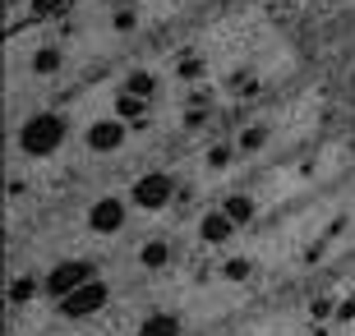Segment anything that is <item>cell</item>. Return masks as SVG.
<instances>
[{
  "mask_svg": "<svg viewBox=\"0 0 355 336\" xmlns=\"http://www.w3.org/2000/svg\"><path fill=\"white\" fill-rule=\"evenodd\" d=\"M208 161H212V166H226V161H231V152H226V148H212Z\"/></svg>",
  "mask_w": 355,
  "mask_h": 336,
  "instance_id": "obj_18",
  "label": "cell"
},
{
  "mask_svg": "<svg viewBox=\"0 0 355 336\" xmlns=\"http://www.w3.org/2000/svg\"><path fill=\"white\" fill-rule=\"evenodd\" d=\"M10 299H19V304H24V299H33V281H14V290H10Z\"/></svg>",
  "mask_w": 355,
  "mask_h": 336,
  "instance_id": "obj_15",
  "label": "cell"
},
{
  "mask_svg": "<svg viewBox=\"0 0 355 336\" xmlns=\"http://www.w3.org/2000/svg\"><path fill=\"white\" fill-rule=\"evenodd\" d=\"M106 304V285H97V281H83L74 295H65L60 299V309L69 313V318H83V313H92V309H102Z\"/></svg>",
  "mask_w": 355,
  "mask_h": 336,
  "instance_id": "obj_2",
  "label": "cell"
},
{
  "mask_svg": "<svg viewBox=\"0 0 355 336\" xmlns=\"http://www.w3.org/2000/svg\"><path fill=\"white\" fill-rule=\"evenodd\" d=\"M144 263L148 267H162L166 263V245H144Z\"/></svg>",
  "mask_w": 355,
  "mask_h": 336,
  "instance_id": "obj_12",
  "label": "cell"
},
{
  "mask_svg": "<svg viewBox=\"0 0 355 336\" xmlns=\"http://www.w3.org/2000/svg\"><path fill=\"white\" fill-rule=\"evenodd\" d=\"M245 272H250V263H240V258H236V263H226V276H236V281L245 276Z\"/></svg>",
  "mask_w": 355,
  "mask_h": 336,
  "instance_id": "obj_17",
  "label": "cell"
},
{
  "mask_svg": "<svg viewBox=\"0 0 355 336\" xmlns=\"http://www.w3.org/2000/svg\"><path fill=\"white\" fill-rule=\"evenodd\" d=\"M46 14H60V0H33V19H46Z\"/></svg>",
  "mask_w": 355,
  "mask_h": 336,
  "instance_id": "obj_14",
  "label": "cell"
},
{
  "mask_svg": "<svg viewBox=\"0 0 355 336\" xmlns=\"http://www.w3.org/2000/svg\"><path fill=\"white\" fill-rule=\"evenodd\" d=\"M263 139H268L263 130H245V139H240V143H245V148H263Z\"/></svg>",
  "mask_w": 355,
  "mask_h": 336,
  "instance_id": "obj_16",
  "label": "cell"
},
{
  "mask_svg": "<svg viewBox=\"0 0 355 336\" xmlns=\"http://www.w3.org/2000/svg\"><path fill=\"white\" fill-rule=\"evenodd\" d=\"M226 235H231V217H226V212L203 217V240H208V245H217V240H226Z\"/></svg>",
  "mask_w": 355,
  "mask_h": 336,
  "instance_id": "obj_7",
  "label": "cell"
},
{
  "mask_svg": "<svg viewBox=\"0 0 355 336\" xmlns=\"http://www.w3.org/2000/svg\"><path fill=\"white\" fill-rule=\"evenodd\" d=\"M139 336H180V323L166 318V313H157V318H148V323L139 327Z\"/></svg>",
  "mask_w": 355,
  "mask_h": 336,
  "instance_id": "obj_8",
  "label": "cell"
},
{
  "mask_svg": "<svg viewBox=\"0 0 355 336\" xmlns=\"http://www.w3.org/2000/svg\"><path fill=\"white\" fill-rule=\"evenodd\" d=\"M60 139H65V125H60V116H33L24 125V148L33 157H46L60 148Z\"/></svg>",
  "mask_w": 355,
  "mask_h": 336,
  "instance_id": "obj_1",
  "label": "cell"
},
{
  "mask_svg": "<svg viewBox=\"0 0 355 336\" xmlns=\"http://www.w3.org/2000/svg\"><path fill=\"white\" fill-rule=\"evenodd\" d=\"M120 139H125V130H120L116 120H102V125H92V130H88V143L97 148V152H116Z\"/></svg>",
  "mask_w": 355,
  "mask_h": 336,
  "instance_id": "obj_5",
  "label": "cell"
},
{
  "mask_svg": "<svg viewBox=\"0 0 355 336\" xmlns=\"http://www.w3.org/2000/svg\"><path fill=\"white\" fill-rule=\"evenodd\" d=\"M134 198H139V207H162L171 198V180L166 175H144V180L134 184Z\"/></svg>",
  "mask_w": 355,
  "mask_h": 336,
  "instance_id": "obj_4",
  "label": "cell"
},
{
  "mask_svg": "<svg viewBox=\"0 0 355 336\" xmlns=\"http://www.w3.org/2000/svg\"><path fill=\"white\" fill-rule=\"evenodd\" d=\"M55 65H60V55H55V51H37V60H33V69H42V74H51Z\"/></svg>",
  "mask_w": 355,
  "mask_h": 336,
  "instance_id": "obj_13",
  "label": "cell"
},
{
  "mask_svg": "<svg viewBox=\"0 0 355 336\" xmlns=\"http://www.w3.org/2000/svg\"><path fill=\"white\" fill-rule=\"evenodd\" d=\"M120 221H125V207L116 198H102L92 207V231H120Z\"/></svg>",
  "mask_w": 355,
  "mask_h": 336,
  "instance_id": "obj_6",
  "label": "cell"
},
{
  "mask_svg": "<svg viewBox=\"0 0 355 336\" xmlns=\"http://www.w3.org/2000/svg\"><path fill=\"white\" fill-rule=\"evenodd\" d=\"M226 217H231V221H250L254 203H250V198H231V203H226Z\"/></svg>",
  "mask_w": 355,
  "mask_h": 336,
  "instance_id": "obj_9",
  "label": "cell"
},
{
  "mask_svg": "<svg viewBox=\"0 0 355 336\" xmlns=\"http://www.w3.org/2000/svg\"><path fill=\"white\" fill-rule=\"evenodd\" d=\"M88 281V267H83V263H60V267L51 272V281H46V290H51V295H74V290H79V285Z\"/></svg>",
  "mask_w": 355,
  "mask_h": 336,
  "instance_id": "obj_3",
  "label": "cell"
},
{
  "mask_svg": "<svg viewBox=\"0 0 355 336\" xmlns=\"http://www.w3.org/2000/svg\"><path fill=\"white\" fill-rule=\"evenodd\" d=\"M153 88H157V78H153V74H134L130 78V92H134V97H153Z\"/></svg>",
  "mask_w": 355,
  "mask_h": 336,
  "instance_id": "obj_11",
  "label": "cell"
},
{
  "mask_svg": "<svg viewBox=\"0 0 355 336\" xmlns=\"http://www.w3.org/2000/svg\"><path fill=\"white\" fill-rule=\"evenodd\" d=\"M116 111H120L125 120H139V116H144V97H134V92H130V97H120Z\"/></svg>",
  "mask_w": 355,
  "mask_h": 336,
  "instance_id": "obj_10",
  "label": "cell"
}]
</instances>
